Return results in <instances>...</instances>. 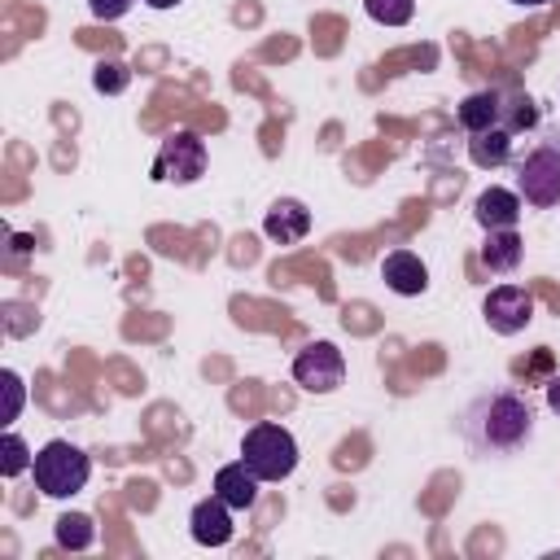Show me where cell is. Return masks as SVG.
<instances>
[{"label": "cell", "mask_w": 560, "mask_h": 560, "mask_svg": "<svg viewBox=\"0 0 560 560\" xmlns=\"http://www.w3.org/2000/svg\"><path fill=\"white\" fill-rule=\"evenodd\" d=\"M363 9H368V18L381 22V26H402V22H411L416 0H363Z\"/></svg>", "instance_id": "17"}, {"label": "cell", "mask_w": 560, "mask_h": 560, "mask_svg": "<svg viewBox=\"0 0 560 560\" xmlns=\"http://www.w3.org/2000/svg\"><path fill=\"white\" fill-rule=\"evenodd\" d=\"M241 459L258 481H284L298 468V442L284 424H254L241 438Z\"/></svg>", "instance_id": "4"}, {"label": "cell", "mask_w": 560, "mask_h": 560, "mask_svg": "<svg viewBox=\"0 0 560 560\" xmlns=\"http://www.w3.org/2000/svg\"><path fill=\"white\" fill-rule=\"evenodd\" d=\"M481 315H486V324H490L499 337H516V332L534 319V298H529L521 284H499V289L486 293Z\"/></svg>", "instance_id": "7"}, {"label": "cell", "mask_w": 560, "mask_h": 560, "mask_svg": "<svg viewBox=\"0 0 560 560\" xmlns=\"http://www.w3.org/2000/svg\"><path fill=\"white\" fill-rule=\"evenodd\" d=\"M293 381L306 389V394H332L341 381H346V359L332 341H311L298 350L293 359Z\"/></svg>", "instance_id": "6"}, {"label": "cell", "mask_w": 560, "mask_h": 560, "mask_svg": "<svg viewBox=\"0 0 560 560\" xmlns=\"http://www.w3.org/2000/svg\"><path fill=\"white\" fill-rule=\"evenodd\" d=\"M188 529H192V538H197L201 547H223V542H232V508H228L219 494H210V499H201V503L192 508Z\"/></svg>", "instance_id": "9"}, {"label": "cell", "mask_w": 560, "mask_h": 560, "mask_svg": "<svg viewBox=\"0 0 560 560\" xmlns=\"http://www.w3.org/2000/svg\"><path fill=\"white\" fill-rule=\"evenodd\" d=\"M262 232H267L276 245H293V241H302V236L311 232V210H306L302 201H293V197H280V201L267 210Z\"/></svg>", "instance_id": "11"}, {"label": "cell", "mask_w": 560, "mask_h": 560, "mask_svg": "<svg viewBox=\"0 0 560 560\" xmlns=\"http://www.w3.org/2000/svg\"><path fill=\"white\" fill-rule=\"evenodd\" d=\"M547 407L560 416V376H551V381H547Z\"/></svg>", "instance_id": "22"}, {"label": "cell", "mask_w": 560, "mask_h": 560, "mask_svg": "<svg viewBox=\"0 0 560 560\" xmlns=\"http://www.w3.org/2000/svg\"><path fill=\"white\" fill-rule=\"evenodd\" d=\"M455 433L464 438V446L477 459H508V455L529 446V438H534V407H529L525 394L499 385V389L477 394L459 411Z\"/></svg>", "instance_id": "1"}, {"label": "cell", "mask_w": 560, "mask_h": 560, "mask_svg": "<svg viewBox=\"0 0 560 560\" xmlns=\"http://www.w3.org/2000/svg\"><path fill=\"white\" fill-rule=\"evenodd\" d=\"M521 254H525V241H521V232L516 228H494L490 236H486V245H481V262L490 267V271H516V262H521Z\"/></svg>", "instance_id": "14"}, {"label": "cell", "mask_w": 560, "mask_h": 560, "mask_svg": "<svg viewBox=\"0 0 560 560\" xmlns=\"http://www.w3.org/2000/svg\"><path fill=\"white\" fill-rule=\"evenodd\" d=\"M92 538H96L92 516H83V512H66V516H57V542H61V547L83 551V547H92Z\"/></svg>", "instance_id": "16"}, {"label": "cell", "mask_w": 560, "mask_h": 560, "mask_svg": "<svg viewBox=\"0 0 560 560\" xmlns=\"http://www.w3.org/2000/svg\"><path fill=\"white\" fill-rule=\"evenodd\" d=\"M144 4H149V9H175L179 0H144Z\"/></svg>", "instance_id": "23"}, {"label": "cell", "mask_w": 560, "mask_h": 560, "mask_svg": "<svg viewBox=\"0 0 560 560\" xmlns=\"http://www.w3.org/2000/svg\"><path fill=\"white\" fill-rule=\"evenodd\" d=\"M88 9H92V18H101V22H118V18L131 9V0H88Z\"/></svg>", "instance_id": "21"}, {"label": "cell", "mask_w": 560, "mask_h": 560, "mask_svg": "<svg viewBox=\"0 0 560 560\" xmlns=\"http://www.w3.org/2000/svg\"><path fill=\"white\" fill-rule=\"evenodd\" d=\"M127 79H131V74H127V66H122V61H101L92 83H96V92H122V88H127Z\"/></svg>", "instance_id": "20"}, {"label": "cell", "mask_w": 560, "mask_h": 560, "mask_svg": "<svg viewBox=\"0 0 560 560\" xmlns=\"http://www.w3.org/2000/svg\"><path fill=\"white\" fill-rule=\"evenodd\" d=\"M468 158L477 166H503L512 158V131L508 127H490V131H477L468 140Z\"/></svg>", "instance_id": "15"}, {"label": "cell", "mask_w": 560, "mask_h": 560, "mask_svg": "<svg viewBox=\"0 0 560 560\" xmlns=\"http://www.w3.org/2000/svg\"><path fill=\"white\" fill-rule=\"evenodd\" d=\"M459 127L468 136L477 131H490V127H503V96L499 92H472L459 101Z\"/></svg>", "instance_id": "13"}, {"label": "cell", "mask_w": 560, "mask_h": 560, "mask_svg": "<svg viewBox=\"0 0 560 560\" xmlns=\"http://www.w3.org/2000/svg\"><path fill=\"white\" fill-rule=\"evenodd\" d=\"M512 4H547V0H512Z\"/></svg>", "instance_id": "24"}, {"label": "cell", "mask_w": 560, "mask_h": 560, "mask_svg": "<svg viewBox=\"0 0 560 560\" xmlns=\"http://www.w3.org/2000/svg\"><path fill=\"white\" fill-rule=\"evenodd\" d=\"M0 455H4V459H0V472H4V477H18V472H26V468L35 464V455L26 451V442H22L18 433H4Z\"/></svg>", "instance_id": "18"}, {"label": "cell", "mask_w": 560, "mask_h": 560, "mask_svg": "<svg viewBox=\"0 0 560 560\" xmlns=\"http://www.w3.org/2000/svg\"><path fill=\"white\" fill-rule=\"evenodd\" d=\"M206 175V140L197 131H171L153 158L158 184H197Z\"/></svg>", "instance_id": "5"}, {"label": "cell", "mask_w": 560, "mask_h": 560, "mask_svg": "<svg viewBox=\"0 0 560 560\" xmlns=\"http://www.w3.org/2000/svg\"><path fill=\"white\" fill-rule=\"evenodd\" d=\"M0 381H4V424H13V420L22 416V402H26V385H22V376H18L13 368H4V372H0Z\"/></svg>", "instance_id": "19"}, {"label": "cell", "mask_w": 560, "mask_h": 560, "mask_svg": "<svg viewBox=\"0 0 560 560\" xmlns=\"http://www.w3.org/2000/svg\"><path fill=\"white\" fill-rule=\"evenodd\" d=\"M214 494H219L232 512H249V508H254V499H258V477L245 468V459L223 464V468L214 472Z\"/></svg>", "instance_id": "12"}, {"label": "cell", "mask_w": 560, "mask_h": 560, "mask_svg": "<svg viewBox=\"0 0 560 560\" xmlns=\"http://www.w3.org/2000/svg\"><path fill=\"white\" fill-rule=\"evenodd\" d=\"M521 210H525V201H521L516 188H486V192H477V201H472V219H477L486 232H494V228H516Z\"/></svg>", "instance_id": "10"}, {"label": "cell", "mask_w": 560, "mask_h": 560, "mask_svg": "<svg viewBox=\"0 0 560 560\" xmlns=\"http://www.w3.org/2000/svg\"><path fill=\"white\" fill-rule=\"evenodd\" d=\"M381 280L398 293V298H420L429 289V267L420 262V254L411 249H394L381 258Z\"/></svg>", "instance_id": "8"}, {"label": "cell", "mask_w": 560, "mask_h": 560, "mask_svg": "<svg viewBox=\"0 0 560 560\" xmlns=\"http://www.w3.org/2000/svg\"><path fill=\"white\" fill-rule=\"evenodd\" d=\"M516 192L534 210L560 206V127H547L516 162Z\"/></svg>", "instance_id": "2"}, {"label": "cell", "mask_w": 560, "mask_h": 560, "mask_svg": "<svg viewBox=\"0 0 560 560\" xmlns=\"http://www.w3.org/2000/svg\"><path fill=\"white\" fill-rule=\"evenodd\" d=\"M31 472H35V486H39L48 499H70V494H79V490L88 486L92 459H88L74 442L52 438V442H44V446L35 451Z\"/></svg>", "instance_id": "3"}]
</instances>
